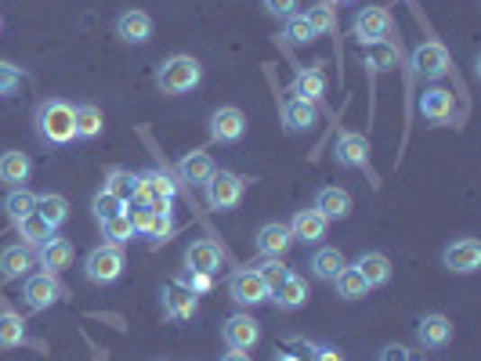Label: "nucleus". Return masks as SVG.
I'll use <instances>...</instances> for the list:
<instances>
[{
  "instance_id": "nucleus-1",
  "label": "nucleus",
  "mask_w": 481,
  "mask_h": 361,
  "mask_svg": "<svg viewBox=\"0 0 481 361\" xmlns=\"http://www.w3.org/2000/svg\"><path fill=\"white\" fill-rule=\"evenodd\" d=\"M37 134L48 145H69L77 141V109L62 98H48L37 105Z\"/></svg>"
},
{
  "instance_id": "nucleus-2",
  "label": "nucleus",
  "mask_w": 481,
  "mask_h": 361,
  "mask_svg": "<svg viewBox=\"0 0 481 361\" xmlns=\"http://www.w3.org/2000/svg\"><path fill=\"white\" fill-rule=\"evenodd\" d=\"M203 84V62L192 59V55H170L159 69H156V87L170 98H181V95H192L195 87Z\"/></svg>"
},
{
  "instance_id": "nucleus-3",
  "label": "nucleus",
  "mask_w": 481,
  "mask_h": 361,
  "mask_svg": "<svg viewBox=\"0 0 481 361\" xmlns=\"http://www.w3.org/2000/svg\"><path fill=\"white\" fill-rule=\"evenodd\" d=\"M123 267H127V253L123 246H113V242H102L84 257V278L91 285H113L123 275Z\"/></svg>"
},
{
  "instance_id": "nucleus-4",
  "label": "nucleus",
  "mask_w": 481,
  "mask_h": 361,
  "mask_svg": "<svg viewBox=\"0 0 481 361\" xmlns=\"http://www.w3.org/2000/svg\"><path fill=\"white\" fill-rule=\"evenodd\" d=\"M174 195H177V181L167 170H145V174H138V188H134L131 203L149 206V210H170Z\"/></svg>"
},
{
  "instance_id": "nucleus-5",
  "label": "nucleus",
  "mask_w": 481,
  "mask_h": 361,
  "mask_svg": "<svg viewBox=\"0 0 481 361\" xmlns=\"http://www.w3.org/2000/svg\"><path fill=\"white\" fill-rule=\"evenodd\" d=\"M206 188V206L224 213V210H235L247 195V177H239L231 170H213V177L203 185Z\"/></svg>"
},
{
  "instance_id": "nucleus-6",
  "label": "nucleus",
  "mask_w": 481,
  "mask_h": 361,
  "mask_svg": "<svg viewBox=\"0 0 481 361\" xmlns=\"http://www.w3.org/2000/svg\"><path fill=\"white\" fill-rule=\"evenodd\" d=\"M395 30V19L387 15V8H377V5H366L358 8L355 23H351V37L362 44V48H373V44H384Z\"/></svg>"
},
{
  "instance_id": "nucleus-7",
  "label": "nucleus",
  "mask_w": 481,
  "mask_h": 361,
  "mask_svg": "<svg viewBox=\"0 0 481 361\" xmlns=\"http://www.w3.org/2000/svg\"><path fill=\"white\" fill-rule=\"evenodd\" d=\"M268 293L272 285L254 271V267H235L228 275V296L239 303V307H258V303H268Z\"/></svg>"
},
{
  "instance_id": "nucleus-8",
  "label": "nucleus",
  "mask_w": 481,
  "mask_h": 361,
  "mask_svg": "<svg viewBox=\"0 0 481 361\" xmlns=\"http://www.w3.org/2000/svg\"><path fill=\"white\" fill-rule=\"evenodd\" d=\"M409 66H413V73L423 77V80H441V77L452 69V59H449L445 44H438V41H423V44L413 48Z\"/></svg>"
},
{
  "instance_id": "nucleus-9",
  "label": "nucleus",
  "mask_w": 481,
  "mask_h": 361,
  "mask_svg": "<svg viewBox=\"0 0 481 361\" xmlns=\"http://www.w3.org/2000/svg\"><path fill=\"white\" fill-rule=\"evenodd\" d=\"M221 336H224V347H228V350H250V347L261 343V321L250 318L247 311H239V314L224 318Z\"/></svg>"
},
{
  "instance_id": "nucleus-10",
  "label": "nucleus",
  "mask_w": 481,
  "mask_h": 361,
  "mask_svg": "<svg viewBox=\"0 0 481 361\" xmlns=\"http://www.w3.org/2000/svg\"><path fill=\"white\" fill-rule=\"evenodd\" d=\"M243 134H247V116H243V109H235V105L213 109V116H210V138H213L217 145H235V141H243Z\"/></svg>"
},
{
  "instance_id": "nucleus-11",
  "label": "nucleus",
  "mask_w": 481,
  "mask_h": 361,
  "mask_svg": "<svg viewBox=\"0 0 481 361\" xmlns=\"http://www.w3.org/2000/svg\"><path fill=\"white\" fill-rule=\"evenodd\" d=\"M23 300H26L30 311H48V307H55L62 300V285H59L55 275H44V271L41 275H26Z\"/></svg>"
},
{
  "instance_id": "nucleus-12",
  "label": "nucleus",
  "mask_w": 481,
  "mask_h": 361,
  "mask_svg": "<svg viewBox=\"0 0 481 361\" xmlns=\"http://www.w3.org/2000/svg\"><path fill=\"white\" fill-rule=\"evenodd\" d=\"M369 138L366 134H355V131H344L340 138H337V149H333V159H337V167H344V170H366L369 167Z\"/></svg>"
},
{
  "instance_id": "nucleus-13",
  "label": "nucleus",
  "mask_w": 481,
  "mask_h": 361,
  "mask_svg": "<svg viewBox=\"0 0 481 361\" xmlns=\"http://www.w3.org/2000/svg\"><path fill=\"white\" fill-rule=\"evenodd\" d=\"M441 260L452 275H474L481 267V242L477 239H456V242L445 246Z\"/></svg>"
},
{
  "instance_id": "nucleus-14",
  "label": "nucleus",
  "mask_w": 481,
  "mask_h": 361,
  "mask_svg": "<svg viewBox=\"0 0 481 361\" xmlns=\"http://www.w3.org/2000/svg\"><path fill=\"white\" fill-rule=\"evenodd\" d=\"M33 267H37V253H33V246H26V242H12V246L0 249V278H5V282H19V278H26Z\"/></svg>"
},
{
  "instance_id": "nucleus-15",
  "label": "nucleus",
  "mask_w": 481,
  "mask_h": 361,
  "mask_svg": "<svg viewBox=\"0 0 481 361\" xmlns=\"http://www.w3.org/2000/svg\"><path fill=\"white\" fill-rule=\"evenodd\" d=\"M152 15L149 12H141V8H127L120 19H116V37L123 41V44H134V48H141V44H149L152 41Z\"/></svg>"
},
{
  "instance_id": "nucleus-16",
  "label": "nucleus",
  "mask_w": 481,
  "mask_h": 361,
  "mask_svg": "<svg viewBox=\"0 0 481 361\" xmlns=\"http://www.w3.org/2000/svg\"><path fill=\"white\" fill-rule=\"evenodd\" d=\"M37 264H41V271H44V275H55V278H59L62 271H69V267H73V242H69V239L51 235V239L41 246Z\"/></svg>"
},
{
  "instance_id": "nucleus-17",
  "label": "nucleus",
  "mask_w": 481,
  "mask_h": 361,
  "mask_svg": "<svg viewBox=\"0 0 481 361\" xmlns=\"http://www.w3.org/2000/svg\"><path fill=\"white\" fill-rule=\"evenodd\" d=\"M221 246L213 239H195L185 249V271H199V275H217L221 271Z\"/></svg>"
},
{
  "instance_id": "nucleus-18",
  "label": "nucleus",
  "mask_w": 481,
  "mask_h": 361,
  "mask_svg": "<svg viewBox=\"0 0 481 361\" xmlns=\"http://www.w3.org/2000/svg\"><path fill=\"white\" fill-rule=\"evenodd\" d=\"M308 282L297 275V271H290L283 282H276L272 285V293H268V300L279 307V311H297V307H304L308 303Z\"/></svg>"
},
{
  "instance_id": "nucleus-19",
  "label": "nucleus",
  "mask_w": 481,
  "mask_h": 361,
  "mask_svg": "<svg viewBox=\"0 0 481 361\" xmlns=\"http://www.w3.org/2000/svg\"><path fill=\"white\" fill-rule=\"evenodd\" d=\"M159 303H163V318H170V321H188V318L199 311V296L188 293V289L177 285V282H170V285L163 289Z\"/></svg>"
},
{
  "instance_id": "nucleus-20",
  "label": "nucleus",
  "mask_w": 481,
  "mask_h": 361,
  "mask_svg": "<svg viewBox=\"0 0 481 361\" xmlns=\"http://www.w3.org/2000/svg\"><path fill=\"white\" fill-rule=\"evenodd\" d=\"M326 221H344V217H351V210H355V199H351V192H344V188H337V185H326V188H319L315 192V203H312Z\"/></svg>"
},
{
  "instance_id": "nucleus-21",
  "label": "nucleus",
  "mask_w": 481,
  "mask_h": 361,
  "mask_svg": "<svg viewBox=\"0 0 481 361\" xmlns=\"http://www.w3.org/2000/svg\"><path fill=\"white\" fill-rule=\"evenodd\" d=\"M326 228H330V221H326L315 206H312V210H297L294 221H290L294 242H308V246H319V242L326 239Z\"/></svg>"
},
{
  "instance_id": "nucleus-22",
  "label": "nucleus",
  "mask_w": 481,
  "mask_h": 361,
  "mask_svg": "<svg viewBox=\"0 0 481 361\" xmlns=\"http://www.w3.org/2000/svg\"><path fill=\"white\" fill-rule=\"evenodd\" d=\"M416 343L423 350H441L452 343V321L445 314H423L416 325Z\"/></svg>"
},
{
  "instance_id": "nucleus-23",
  "label": "nucleus",
  "mask_w": 481,
  "mask_h": 361,
  "mask_svg": "<svg viewBox=\"0 0 481 361\" xmlns=\"http://www.w3.org/2000/svg\"><path fill=\"white\" fill-rule=\"evenodd\" d=\"M294 246V235H290V224L283 221H268L258 228V253L261 257H286Z\"/></svg>"
},
{
  "instance_id": "nucleus-24",
  "label": "nucleus",
  "mask_w": 481,
  "mask_h": 361,
  "mask_svg": "<svg viewBox=\"0 0 481 361\" xmlns=\"http://www.w3.org/2000/svg\"><path fill=\"white\" fill-rule=\"evenodd\" d=\"M30 174H33V159L26 152H15V149L0 152V181L8 188H26Z\"/></svg>"
},
{
  "instance_id": "nucleus-25",
  "label": "nucleus",
  "mask_w": 481,
  "mask_h": 361,
  "mask_svg": "<svg viewBox=\"0 0 481 361\" xmlns=\"http://www.w3.org/2000/svg\"><path fill=\"white\" fill-rule=\"evenodd\" d=\"M319 123V109L304 98H286L283 102V127L290 134H301V131H312Z\"/></svg>"
},
{
  "instance_id": "nucleus-26",
  "label": "nucleus",
  "mask_w": 481,
  "mask_h": 361,
  "mask_svg": "<svg viewBox=\"0 0 481 361\" xmlns=\"http://www.w3.org/2000/svg\"><path fill=\"white\" fill-rule=\"evenodd\" d=\"M420 116L423 120H431V123H445L449 116H452V91H445V87H427L423 95H420Z\"/></svg>"
},
{
  "instance_id": "nucleus-27",
  "label": "nucleus",
  "mask_w": 481,
  "mask_h": 361,
  "mask_svg": "<svg viewBox=\"0 0 481 361\" xmlns=\"http://www.w3.org/2000/svg\"><path fill=\"white\" fill-rule=\"evenodd\" d=\"M322 95H326V73L319 66H301L294 77V98H304L315 105Z\"/></svg>"
},
{
  "instance_id": "nucleus-28",
  "label": "nucleus",
  "mask_w": 481,
  "mask_h": 361,
  "mask_svg": "<svg viewBox=\"0 0 481 361\" xmlns=\"http://www.w3.org/2000/svg\"><path fill=\"white\" fill-rule=\"evenodd\" d=\"M355 267L362 271V278H366V285H369V289H377V285H387V282H391V275H395L391 260H387L384 253H377V249L362 253V257L355 260Z\"/></svg>"
},
{
  "instance_id": "nucleus-29",
  "label": "nucleus",
  "mask_w": 481,
  "mask_h": 361,
  "mask_svg": "<svg viewBox=\"0 0 481 361\" xmlns=\"http://www.w3.org/2000/svg\"><path fill=\"white\" fill-rule=\"evenodd\" d=\"M213 159L206 156V152H188V156H181V163H177V174H181V181H188V185H206L210 177H213Z\"/></svg>"
},
{
  "instance_id": "nucleus-30",
  "label": "nucleus",
  "mask_w": 481,
  "mask_h": 361,
  "mask_svg": "<svg viewBox=\"0 0 481 361\" xmlns=\"http://www.w3.org/2000/svg\"><path fill=\"white\" fill-rule=\"evenodd\" d=\"M344 264H348V260H344V253H340L337 246H319L308 267H312V275H315L319 282H333V278H337V271H340Z\"/></svg>"
},
{
  "instance_id": "nucleus-31",
  "label": "nucleus",
  "mask_w": 481,
  "mask_h": 361,
  "mask_svg": "<svg viewBox=\"0 0 481 361\" xmlns=\"http://www.w3.org/2000/svg\"><path fill=\"white\" fill-rule=\"evenodd\" d=\"M26 343V321L19 311L12 307H0V350H12Z\"/></svg>"
},
{
  "instance_id": "nucleus-32",
  "label": "nucleus",
  "mask_w": 481,
  "mask_h": 361,
  "mask_svg": "<svg viewBox=\"0 0 481 361\" xmlns=\"http://www.w3.org/2000/svg\"><path fill=\"white\" fill-rule=\"evenodd\" d=\"M333 285H337V296H340V300H362V296L369 293V285H366V278H362V271H358L355 264H344V267L337 271Z\"/></svg>"
},
{
  "instance_id": "nucleus-33",
  "label": "nucleus",
  "mask_w": 481,
  "mask_h": 361,
  "mask_svg": "<svg viewBox=\"0 0 481 361\" xmlns=\"http://www.w3.org/2000/svg\"><path fill=\"white\" fill-rule=\"evenodd\" d=\"M37 213H41L51 228H62V224L69 221V199L59 195V192H44V195H37Z\"/></svg>"
},
{
  "instance_id": "nucleus-34",
  "label": "nucleus",
  "mask_w": 481,
  "mask_h": 361,
  "mask_svg": "<svg viewBox=\"0 0 481 361\" xmlns=\"http://www.w3.org/2000/svg\"><path fill=\"white\" fill-rule=\"evenodd\" d=\"M15 228H19V239H23L26 246H33V249H37V246H44V242L55 235V228H51V224H48L41 213H30V217H23Z\"/></svg>"
},
{
  "instance_id": "nucleus-35",
  "label": "nucleus",
  "mask_w": 481,
  "mask_h": 361,
  "mask_svg": "<svg viewBox=\"0 0 481 361\" xmlns=\"http://www.w3.org/2000/svg\"><path fill=\"white\" fill-rule=\"evenodd\" d=\"M102 131H105L102 109H98V105H77V138L91 141V138H98Z\"/></svg>"
},
{
  "instance_id": "nucleus-36",
  "label": "nucleus",
  "mask_w": 481,
  "mask_h": 361,
  "mask_svg": "<svg viewBox=\"0 0 481 361\" xmlns=\"http://www.w3.org/2000/svg\"><path fill=\"white\" fill-rule=\"evenodd\" d=\"M5 213L19 224L23 217H30V213H37V195L30 192V188H12L8 195H5Z\"/></svg>"
},
{
  "instance_id": "nucleus-37",
  "label": "nucleus",
  "mask_w": 481,
  "mask_h": 361,
  "mask_svg": "<svg viewBox=\"0 0 481 361\" xmlns=\"http://www.w3.org/2000/svg\"><path fill=\"white\" fill-rule=\"evenodd\" d=\"M109 195H116L120 203H131V195H134V188H138V174H131V170H109L105 174V185H102Z\"/></svg>"
},
{
  "instance_id": "nucleus-38",
  "label": "nucleus",
  "mask_w": 481,
  "mask_h": 361,
  "mask_svg": "<svg viewBox=\"0 0 481 361\" xmlns=\"http://www.w3.org/2000/svg\"><path fill=\"white\" fill-rule=\"evenodd\" d=\"M141 235H145L149 242H167V239L174 235V210H152Z\"/></svg>"
},
{
  "instance_id": "nucleus-39",
  "label": "nucleus",
  "mask_w": 481,
  "mask_h": 361,
  "mask_svg": "<svg viewBox=\"0 0 481 361\" xmlns=\"http://www.w3.org/2000/svg\"><path fill=\"white\" fill-rule=\"evenodd\" d=\"M304 19H308V26L315 30V37H319V33H333V30H337V8L330 5V0H319V5H312Z\"/></svg>"
},
{
  "instance_id": "nucleus-40",
  "label": "nucleus",
  "mask_w": 481,
  "mask_h": 361,
  "mask_svg": "<svg viewBox=\"0 0 481 361\" xmlns=\"http://www.w3.org/2000/svg\"><path fill=\"white\" fill-rule=\"evenodd\" d=\"M102 239H105V242H113V246L131 242V239H134V224L127 221V213H116V217L102 221Z\"/></svg>"
},
{
  "instance_id": "nucleus-41",
  "label": "nucleus",
  "mask_w": 481,
  "mask_h": 361,
  "mask_svg": "<svg viewBox=\"0 0 481 361\" xmlns=\"http://www.w3.org/2000/svg\"><path fill=\"white\" fill-rule=\"evenodd\" d=\"M127 210V203H120L116 195H109L105 188L102 192H95V199H91V213H95V221L102 224V221H109V217H116V213H123Z\"/></svg>"
},
{
  "instance_id": "nucleus-42",
  "label": "nucleus",
  "mask_w": 481,
  "mask_h": 361,
  "mask_svg": "<svg viewBox=\"0 0 481 361\" xmlns=\"http://www.w3.org/2000/svg\"><path fill=\"white\" fill-rule=\"evenodd\" d=\"M283 37H286L290 44H312V41H315V30H312V26H308V19L297 12L294 19H286V23H283Z\"/></svg>"
},
{
  "instance_id": "nucleus-43",
  "label": "nucleus",
  "mask_w": 481,
  "mask_h": 361,
  "mask_svg": "<svg viewBox=\"0 0 481 361\" xmlns=\"http://www.w3.org/2000/svg\"><path fill=\"white\" fill-rule=\"evenodd\" d=\"M254 271H258L268 285H276V282H283V278L290 275V267L283 264V257H261V260L254 264Z\"/></svg>"
},
{
  "instance_id": "nucleus-44",
  "label": "nucleus",
  "mask_w": 481,
  "mask_h": 361,
  "mask_svg": "<svg viewBox=\"0 0 481 361\" xmlns=\"http://www.w3.org/2000/svg\"><path fill=\"white\" fill-rule=\"evenodd\" d=\"M19 84H23V69L0 59V98H12L19 91Z\"/></svg>"
},
{
  "instance_id": "nucleus-45",
  "label": "nucleus",
  "mask_w": 481,
  "mask_h": 361,
  "mask_svg": "<svg viewBox=\"0 0 481 361\" xmlns=\"http://www.w3.org/2000/svg\"><path fill=\"white\" fill-rule=\"evenodd\" d=\"M261 8L272 15V19H294L297 15V8H301V0H261Z\"/></svg>"
},
{
  "instance_id": "nucleus-46",
  "label": "nucleus",
  "mask_w": 481,
  "mask_h": 361,
  "mask_svg": "<svg viewBox=\"0 0 481 361\" xmlns=\"http://www.w3.org/2000/svg\"><path fill=\"white\" fill-rule=\"evenodd\" d=\"M177 285H185L188 293H195V296H199V293H206V289L213 285V275H199V271H185V275L177 278Z\"/></svg>"
},
{
  "instance_id": "nucleus-47",
  "label": "nucleus",
  "mask_w": 481,
  "mask_h": 361,
  "mask_svg": "<svg viewBox=\"0 0 481 361\" xmlns=\"http://www.w3.org/2000/svg\"><path fill=\"white\" fill-rule=\"evenodd\" d=\"M377 361H416V354H413L409 347H402V343H387V347L380 350Z\"/></svg>"
},
{
  "instance_id": "nucleus-48",
  "label": "nucleus",
  "mask_w": 481,
  "mask_h": 361,
  "mask_svg": "<svg viewBox=\"0 0 481 361\" xmlns=\"http://www.w3.org/2000/svg\"><path fill=\"white\" fill-rule=\"evenodd\" d=\"M312 361H348V357H344V350H340V347H330V343H319V347L312 350Z\"/></svg>"
},
{
  "instance_id": "nucleus-49",
  "label": "nucleus",
  "mask_w": 481,
  "mask_h": 361,
  "mask_svg": "<svg viewBox=\"0 0 481 361\" xmlns=\"http://www.w3.org/2000/svg\"><path fill=\"white\" fill-rule=\"evenodd\" d=\"M377 48V55H373V69H387V62H391V48H380V44H373Z\"/></svg>"
},
{
  "instance_id": "nucleus-50",
  "label": "nucleus",
  "mask_w": 481,
  "mask_h": 361,
  "mask_svg": "<svg viewBox=\"0 0 481 361\" xmlns=\"http://www.w3.org/2000/svg\"><path fill=\"white\" fill-rule=\"evenodd\" d=\"M221 361H250V354L247 350H228V354H221Z\"/></svg>"
},
{
  "instance_id": "nucleus-51",
  "label": "nucleus",
  "mask_w": 481,
  "mask_h": 361,
  "mask_svg": "<svg viewBox=\"0 0 481 361\" xmlns=\"http://www.w3.org/2000/svg\"><path fill=\"white\" fill-rule=\"evenodd\" d=\"M276 361H301L297 354H276Z\"/></svg>"
},
{
  "instance_id": "nucleus-52",
  "label": "nucleus",
  "mask_w": 481,
  "mask_h": 361,
  "mask_svg": "<svg viewBox=\"0 0 481 361\" xmlns=\"http://www.w3.org/2000/svg\"><path fill=\"white\" fill-rule=\"evenodd\" d=\"M330 5L337 8V5H355V0H330Z\"/></svg>"
},
{
  "instance_id": "nucleus-53",
  "label": "nucleus",
  "mask_w": 481,
  "mask_h": 361,
  "mask_svg": "<svg viewBox=\"0 0 481 361\" xmlns=\"http://www.w3.org/2000/svg\"><path fill=\"white\" fill-rule=\"evenodd\" d=\"M0 30H5V19H0Z\"/></svg>"
},
{
  "instance_id": "nucleus-54",
  "label": "nucleus",
  "mask_w": 481,
  "mask_h": 361,
  "mask_svg": "<svg viewBox=\"0 0 481 361\" xmlns=\"http://www.w3.org/2000/svg\"><path fill=\"white\" fill-rule=\"evenodd\" d=\"M159 361H167V357H159Z\"/></svg>"
}]
</instances>
